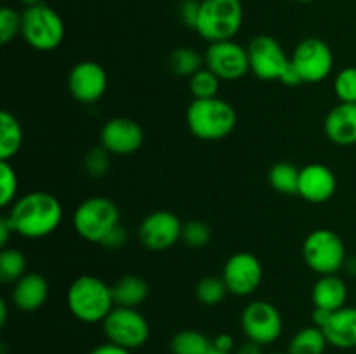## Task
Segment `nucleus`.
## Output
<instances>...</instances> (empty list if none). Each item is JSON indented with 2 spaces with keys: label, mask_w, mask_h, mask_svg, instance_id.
Returning a JSON list of instances; mask_svg holds the SVG:
<instances>
[{
  "label": "nucleus",
  "mask_w": 356,
  "mask_h": 354,
  "mask_svg": "<svg viewBox=\"0 0 356 354\" xmlns=\"http://www.w3.org/2000/svg\"><path fill=\"white\" fill-rule=\"evenodd\" d=\"M14 233L28 239L47 238L63 222V205L49 191H30L9 207Z\"/></svg>",
  "instance_id": "1"
},
{
  "label": "nucleus",
  "mask_w": 356,
  "mask_h": 354,
  "mask_svg": "<svg viewBox=\"0 0 356 354\" xmlns=\"http://www.w3.org/2000/svg\"><path fill=\"white\" fill-rule=\"evenodd\" d=\"M66 304L73 318L94 325L103 323L113 311L115 301L111 287L94 274H80L66 292Z\"/></svg>",
  "instance_id": "2"
},
{
  "label": "nucleus",
  "mask_w": 356,
  "mask_h": 354,
  "mask_svg": "<svg viewBox=\"0 0 356 354\" xmlns=\"http://www.w3.org/2000/svg\"><path fill=\"white\" fill-rule=\"evenodd\" d=\"M236 110L221 97L193 99L186 111V124L191 134L202 141H221L236 127Z\"/></svg>",
  "instance_id": "3"
},
{
  "label": "nucleus",
  "mask_w": 356,
  "mask_h": 354,
  "mask_svg": "<svg viewBox=\"0 0 356 354\" xmlns=\"http://www.w3.org/2000/svg\"><path fill=\"white\" fill-rule=\"evenodd\" d=\"M243 23L240 0H200V12L195 31L209 44L233 40Z\"/></svg>",
  "instance_id": "4"
},
{
  "label": "nucleus",
  "mask_w": 356,
  "mask_h": 354,
  "mask_svg": "<svg viewBox=\"0 0 356 354\" xmlns=\"http://www.w3.org/2000/svg\"><path fill=\"white\" fill-rule=\"evenodd\" d=\"M21 17V37L35 51L51 52L65 40V23L52 7L37 3L26 7Z\"/></svg>",
  "instance_id": "5"
},
{
  "label": "nucleus",
  "mask_w": 356,
  "mask_h": 354,
  "mask_svg": "<svg viewBox=\"0 0 356 354\" xmlns=\"http://www.w3.org/2000/svg\"><path fill=\"white\" fill-rule=\"evenodd\" d=\"M117 224H120V208L110 198H87L73 212L75 233L89 243L103 242Z\"/></svg>",
  "instance_id": "6"
},
{
  "label": "nucleus",
  "mask_w": 356,
  "mask_h": 354,
  "mask_svg": "<svg viewBox=\"0 0 356 354\" xmlns=\"http://www.w3.org/2000/svg\"><path fill=\"white\" fill-rule=\"evenodd\" d=\"M302 257L312 271L323 274H337L346 264V246L343 238L332 229H315L302 243Z\"/></svg>",
  "instance_id": "7"
},
{
  "label": "nucleus",
  "mask_w": 356,
  "mask_h": 354,
  "mask_svg": "<svg viewBox=\"0 0 356 354\" xmlns=\"http://www.w3.org/2000/svg\"><path fill=\"white\" fill-rule=\"evenodd\" d=\"M103 332L108 342L134 351L148 342L149 323L138 309L115 305L103 321Z\"/></svg>",
  "instance_id": "8"
},
{
  "label": "nucleus",
  "mask_w": 356,
  "mask_h": 354,
  "mask_svg": "<svg viewBox=\"0 0 356 354\" xmlns=\"http://www.w3.org/2000/svg\"><path fill=\"white\" fill-rule=\"evenodd\" d=\"M242 330L247 340H252L263 347L271 346L282 337L284 319L271 302L254 301L243 309Z\"/></svg>",
  "instance_id": "9"
},
{
  "label": "nucleus",
  "mask_w": 356,
  "mask_h": 354,
  "mask_svg": "<svg viewBox=\"0 0 356 354\" xmlns=\"http://www.w3.org/2000/svg\"><path fill=\"white\" fill-rule=\"evenodd\" d=\"M250 71L264 82L280 80L285 68L291 65V58L284 51L280 42L270 35H257L247 45Z\"/></svg>",
  "instance_id": "10"
},
{
  "label": "nucleus",
  "mask_w": 356,
  "mask_h": 354,
  "mask_svg": "<svg viewBox=\"0 0 356 354\" xmlns=\"http://www.w3.org/2000/svg\"><path fill=\"white\" fill-rule=\"evenodd\" d=\"M205 68L214 71L221 82H235L247 75L250 69L247 47L235 40H222L209 44L204 54Z\"/></svg>",
  "instance_id": "11"
},
{
  "label": "nucleus",
  "mask_w": 356,
  "mask_h": 354,
  "mask_svg": "<svg viewBox=\"0 0 356 354\" xmlns=\"http://www.w3.org/2000/svg\"><path fill=\"white\" fill-rule=\"evenodd\" d=\"M292 62L301 73L305 83L323 82L334 69V52L322 38L309 37L298 44Z\"/></svg>",
  "instance_id": "12"
},
{
  "label": "nucleus",
  "mask_w": 356,
  "mask_h": 354,
  "mask_svg": "<svg viewBox=\"0 0 356 354\" xmlns=\"http://www.w3.org/2000/svg\"><path fill=\"white\" fill-rule=\"evenodd\" d=\"M183 226L181 219L172 212H152L139 224V242L152 252H165L183 238Z\"/></svg>",
  "instance_id": "13"
},
{
  "label": "nucleus",
  "mask_w": 356,
  "mask_h": 354,
  "mask_svg": "<svg viewBox=\"0 0 356 354\" xmlns=\"http://www.w3.org/2000/svg\"><path fill=\"white\" fill-rule=\"evenodd\" d=\"M221 278L229 294L236 297H249L263 283V264L250 252L233 253L222 267Z\"/></svg>",
  "instance_id": "14"
},
{
  "label": "nucleus",
  "mask_w": 356,
  "mask_h": 354,
  "mask_svg": "<svg viewBox=\"0 0 356 354\" xmlns=\"http://www.w3.org/2000/svg\"><path fill=\"white\" fill-rule=\"evenodd\" d=\"M108 75L96 61H80L70 69L68 90L75 101L94 104L106 94Z\"/></svg>",
  "instance_id": "15"
},
{
  "label": "nucleus",
  "mask_w": 356,
  "mask_h": 354,
  "mask_svg": "<svg viewBox=\"0 0 356 354\" xmlns=\"http://www.w3.org/2000/svg\"><path fill=\"white\" fill-rule=\"evenodd\" d=\"M145 142L143 127L132 118H110L101 128V146L111 155L129 156L141 149Z\"/></svg>",
  "instance_id": "16"
},
{
  "label": "nucleus",
  "mask_w": 356,
  "mask_h": 354,
  "mask_svg": "<svg viewBox=\"0 0 356 354\" xmlns=\"http://www.w3.org/2000/svg\"><path fill=\"white\" fill-rule=\"evenodd\" d=\"M337 177L323 163H309L301 169L299 196L309 203H325L336 194Z\"/></svg>",
  "instance_id": "17"
},
{
  "label": "nucleus",
  "mask_w": 356,
  "mask_h": 354,
  "mask_svg": "<svg viewBox=\"0 0 356 354\" xmlns=\"http://www.w3.org/2000/svg\"><path fill=\"white\" fill-rule=\"evenodd\" d=\"M327 337L329 346L336 349H355L356 347V305H344L329 312L320 326Z\"/></svg>",
  "instance_id": "18"
},
{
  "label": "nucleus",
  "mask_w": 356,
  "mask_h": 354,
  "mask_svg": "<svg viewBox=\"0 0 356 354\" xmlns=\"http://www.w3.org/2000/svg\"><path fill=\"white\" fill-rule=\"evenodd\" d=\"M327 139L337 146L356 144V104L339 103L323 121Z\"/></svg>",
  "instance_id": "19"
},
{
  "label": "nucleus",
  "mask_w": 356,
  "mask_h": 354,
  "mask_svg": "<svg viewBox=\"0 0 356 354\" xmlns=\"http://www.w3.org/2000/svg\"><path fill=\"white\" fill-rule=\"evenodd\" d=\"M49 298V283L42 274L26 273L13 285L10 301L19 311L33 312Z\"/></svg>",
  "instance_id": "20"
},
{
  "label": "nucleus",
  "mask_w": 356,
  "mask_h": 354,
  "mask_svg": "<svg viewBox=\"0 0 356 354\" xmlns=\"http://www.w3.org/2000/svg\"><path fill=\"white\" fill-rule=\"evenodd\" d=\"M312 301L315 309H323L329 312L337 311L348 302L346 283L337 274H323L313 285Z\"/></svg>",
  "instance_id": "21"
},
{
  "label": "nucleus",
  "mask_w": 356,
  "mask_h": 354,
  "mask_svg": "<svg viewBox=\"0 0 356 354\" xmlns=\"http://www.w3.org/2000/svg\"><path fill=\"white\" fill-rule=\"evenodd\" d=\"M111 292H113L115 305L138 309L148 298L149 287L141 276L124 274L111 285Z\"/></svg>",
  "instance_id": "22"
},
{
  "label": "nucleus",
  "mask_w": 356,
  "mask_h": 354,
  "mask_svg": "<svg viewBox=\"0 0 356 354\" xmlns=\"http://www.w3.org/2000/svg\"><path fill=\"white\" fill-rule=\"evenodd\" d=\"M23 146V128L10 111L0 113V160L10 162Z\"/></svg>",
  "instance_id": "23"
},
{
  "label": "nucleus",
  "mask_w": 356,
  "mask_h": 354,
  "mask_svg": "<svg viewBox=\"0 0 356 354\" xmlns=\"http://www.w3.org/2000/svg\"><path fill=\"white\" fill-rule=\"evenodd\" d=\"M327 337L322 328L316 325L305 326L291 339L287 346V354H325Z\"/></svg>",
  "instance_id": "24"
},
{
  "label": "nucleus",
  "mask_w": 356,
  "mask_h": 354,
  "mask_svg": "<svg viewBox=\"0 0 356 354\" xmlns=\"http://www.w3.org/2000/svg\"><path fill=\"white\" fill-rule=\"evenodd\" d=\"M167 65L176 76H188L190 78L198 69L204 68L205 61L204 56H200V52H197L195 49L177 47L169 54Z\"/></svg>",
  "instance_id": "25"
},
{
  "label": "nucleus",
  "mask_w": 356,
  "mask_h": 354,
  "mask_svg": "<svg viewBox=\"0 0 356 354\" xmlns=\"http://www.w3.org/2000/svg\"><path fill=\"white\" fill-rule=\"evenodd\" d=\"M211 349L212 340L198 330H183L170 340L172 354H207Z\"/></svg>",
  "instance_id": "26"
},
{
  "label": "nucleus",
  "mask_w": 356,
  "mask_h": 354,
  "mask_svg": "<svg viewBox=\"0 0 356 354\" xmlns=\"http://www.w3.org/2000/svg\"><path fill=\"white\" fill-rule=\"evenodd\" d=\"M301 170L289 162H278L270 170V184L280 194H299Z\"/></svg>",
  "instance_id": "27"
},
{
  "label": "nucleus",
  "mask_w": 356,
  "mask_h": 354,
  "mask_svg": "<svg viewBox=\"0 0 356 354\" xmlns=\"http://www.w3.org/2000/svg\"><path fill=\"white\" fill-rule=\"evenodd\" d=\"M28 262L23 252L16 248H2L0 252V281L2 283L14 285L19 278H23L26 271Z\"/></svg>",
  "instance_id": "28"
},
{
  "label": "nucleus",
  "mask_w": 356,
  "mask_h": 354,
  "mask_svg": "<svg viewBox=\"0 0 356 354\" xmlns=\"http://www.w3.org/2000/svg\"><path fill=\"white\" fill-rule=\"evenodd\" d=\"M188 87L193 99H211L218 97L221 78L209 68H202L188 78Z\"/></svg>",
  "instance_id": "29"
},
{
  "label": "nucleus",
  "mask_w": 356,
  "mask_h": 354,
  "mask_svg": "<svg viewBox=\"0 0 356 354\" xmlns=\"http://www.w3.org/2000/svg\"><path fill=\"white\" fill-rule=\"evenodd\" d=\"M228 287H226L225 280L221 276H205L198 281L197 288H195V295H197L198 302L202 305H218L228 295Z\"/></svg>",
  "instance_id": "30"
},
{
  "label": "nucleus",
  "mask_w": 356,
  "mask_h": 354,
  "mask_svg": "<svg viewBox=\"0 0 356 354\" xmlns=\"http://www.w3.org/2000/svg\"><path fill=\"white\" fill-rule=\"evenodd\" d=\"M17 174L10 162L0 160V207L7 208L17 200Z\"/></svg>",
  "instance_id": "31"
},
{
  "label": "nucleus",
  "mask_w": 356,
  "mask_h": 354,
  "mask_svg": "<svg viewBox=\"0 0 356 354\" xmlns=\"http://www.w3.org/2000/svg\"><path fill=\"white\" fill-rule=\"evenodd\" d=\"M334 92L339 103L356 104V66H346L334 78Z\"/></svg>",
  "instance_id": "32"
},
{
  "label": "nucleus",
  "mask_w": 356,
  "mask_h": 354,
  "mask_svg": "<svg viewBox=\"0 0 356 354\" xmlns=\"http://www.w3.org/2000/svg\"><path fill=\"white\" fill-rule=\"evenodd\" d=\"M110 156L111 153L106 151L103 146L90 148L83 156V170H86L87 176L92 177V179H101L110 170Z\"/></svg>",
  "instance_id": "33"
},
{
  "label": "nucleus",
  "mask_w": 356,
  "mask_h": 354,
  "mask_svg": "<svg viewBox=\"0 0 356 354\" xmlns=\"http://www.w3.org/2000/svg\"><path fill=\"white\" fill-rule=\"evenodd\" d=\"M212 231L205 222L202 221H190L183 226V242L190 248H204L211 243Z\"/></svg>",
  "instance_id": "34"
},
{
  "label": "nucleus",
  "mask_w": 356,
  "mask_h": 354,
  "mask_svg": "<svg viewBox=\"0 0 356 354\" xmlns=\"http://www.w3.org/2000/svg\"><path fill=\"white\" fill-rule=\"evenodd\" d=\"M21 14L13 7L6 6L0 10V42L7 45L16 38V35H21Z\"/></svg>",
  "instance_id": "35"
},
{
  "label": "nucleus",
  "mask_w": 356,
  "mask_h": 354,
  "mask_svg": "<svg viewBox=\"0 0 356 354\" xmlns=\"http://www.w3.org/2000/svg\"><path fill=\"white\" fill-rule=\"evenodd\" d=\"M198 12H200V0H183L179 6V16L181 21L186 24L188 28L197 26Z\"/></svg>",
  "instance_id": "36"
},
{
  "label": "nucleus",
  "mask_w": 356,
  "mask_h": 354,
  "mask_svg": "<svg viewBox=\"0 0 356 354\" xmlns=\"http://www.w3.org/2000/svg\"><path fill=\"white\" fill-rule=\"evenodd\" d=\"M127 238H129L127 229H125L122 224H117L106 236H104L103 242H101L99 245H103L104 248L108 250H118L127 243Z\"/></svg>",
  "instance_id": "37"
},
{
  "label": "nucleus",
  "mask_w": 356,
  "mask_h": 354,
  "mask_svg": "<svg viewBox=\"0 0 356 354\" xmlns=\"http://www.w3.org/2000/svg\"><path fill=\"white\" fill-rule=\"evenodd\" d=\"M280 82L284 83V85H287V87H298V85H301V83H305L301 73H299V69L294 66L292 59H291V65L285 68V71H284V75H282Z\"/></svg>",
  "instance_id": "38"
},
{
  "label": "nucleus",
  "mask_w": 356,
  "mask_h": 354,
  "mask_svg": "<svg viewBox=\"0 0 356 354\" xmlns=\"http://www.w3.org/2000/svg\"><path fill=\"white\" fill-rule=\"evenodd\" d=\"M212 349L221 351V353L226 354L235 353V339L229 333H221V335H218L212 340Z\"/></svg>",
  "instance_id": "39"
},
{
  "label": "nucleus",
  "mask_w": 356,
  "mask_h": 354,
  "mask_svg": "<svg viewBox=\"0 0 356 354\" xmlns=\"http://www.w3.org/2000/svg\"><path fill=\"white\" fill-rule=\"evenodd\" d=\"M89 354H132V351L125 349V347L122 346H117V344L113 342H104L94 347Z\"/></svg>",
  "instance_id": "40"
},
{
  "label": "nucleus",
  "mask_w": 356,
  "mask_h": 354,
  "mask_svg": "<svg viewBox=\"0 0 356 354\" xmlns=\"http://www.w3.org/2000/svg\"><path fill=\"white\" fill-rule=\"evenodd\" d=\"M14 235V228L13 224H10L9 217L7 215H2L0 217V245H2V248H6L7 243H9V238Z\"/></svg>",
  "instance_id": "41"
},
{
  "label": "nucleus",
  "mask_w": 356,
  "mask_h": 354,
  "mask_svg": "<svg viewBox=\"0 0 356 354\" xmlns=\"http://www.w3.org/2000/svg\"><path fill=\"white\" fill-rule=\"evenodd\" d=\"M235 354H264L263 346L252 342V340H245L243 344H240L235 349Z\"/></svg>",
  "instance_id": "42"
},
{
  "label": "nucleus",
  "mask_w": 356,
  "mask_h": 354,
  "mask_svg": "<svg viewBox=\"0 0 356 354\" xmlns=\"http://www.w3.org/2000/svg\"><path fill=\"white\" fill-rule=\"evenodd\" d=\"M7 321V304L6 301H0V325H6Z\"/></svg>",
  "instance_id": "43"
},
{
  "label": "nucleus",
  "mask_w": 356,
  "mask_h": 354,
  "mask_svg": "<svg viewBox=\"0 0 356 354\" xmlns=\"http://www.w3.org/2000/svg\"><path fill=\"white\" fill-rule=\"evenodd\" d=\"M344 267L350 271L351 276H356V257H353V259H348L346 264H344Z\"/></svg>",
  "instance_id": "44"
},
{
  "label": "nucleus",
  "mask_w": 356,
  "mask_h": 354,
  "mask_svg": "<svg viewBox=\"0 0 356 354\" xmlns=\"http://www.w3.org/2000/svg\"><path fill=\"white\" fill-rule=\"evenodd\" d=\"M21 3H24L26 7H31V6H37V3H42V0H19Z\"/></svg>",
  "instance_id": "45"
},
{
  "label": "nucleus",
  "mask_w": 356,
  "mask_h": 354,
  "mask_svg": "<svg viewBox=\"0 0 356 354\" xmlns=\"http://www.w3.org/2000/svg\"><path fill=\"white\" fill-rule=\"evenodd\" d=\"M207 354H226V353H221V351H216V349H211Z\"/></svg>",
  "instance_id": "46"
},
{
  "label": "nucleus",
  "mask_w": 356,
  "mask_h": 354,
  "mask_svg": "<svg viewBox=\"0 0 356 354\" xmlns=\"http://www.w3.org/2000/svg\"><path fill=\"white\" fill-rule=\"evenodd\" d=\"M298 2H302V3H309V2H315V0H298Z\"/></svg>",
  "instance_id": "47"
},
{
  "label": "nucleus",
  "mask_w": 356,
  "mask_h": 354,
  "mask_svg": "<svg viewBox=\"0 0 356 354\" xmlns=\"http://www.w3.org/2000/svg\"><path fill=\"white\" fill-rule=\"evenodd\" d=\"M270 354H287V353H270Z\"/></svg>",
  "instance_id": "48"
}]
</instances>
